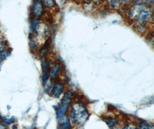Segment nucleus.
<instances>
[{
	"label": "nucleus",
	"mask_w": 154,
	"mask_h": 129,
	"mask_svg": "<svg viewBox=\"0 0 154 129\" xmlns=\"http://www.w3.org/2000/svg\"><path fill=\"white\" fill-rule=\"evenodd\" d=\"M42 82L43 86H45L49 79L50 75L51 68L50 67L49 62L47 60H45L42 65Z\"/></svg>",
	"instance_id": "obj_4"
},
{
	"label": "nucleus",
	"mask_w": 154,
	"mask_h": 129,
	"mask_svg": "<svg viewBox=\"0 0 154 129\" xmlns=\"http://www.w3.org/2000/svg\"><path fill=\"white\" fill-rule=\"evenodd\" d=\"M2 116L1 114V113H0V121H2Z\"/></svg>",
	"instance_id": "obj_18"
},
{
	"label": "nucleus",
	"mask_w": 154,
	"mask_h": 129,
	"mask_svg": "<svg viewBox=\"0 0 154 129\" xmlns=\"http://www.w3.org/2000/svg\"><path fill=\"white\" fill-rule=\"evenodd\" d=\"M15 121H15V118H14V116H12V117H10V118L4 117V118H2V121H1V122L7 126L14 124Z\"/></svg>",
	"instance_id": "obj_11"
},
{
	"label": "nucleus",
	"mask_w": 154,
	"mask_h": 129,
	"mask_svg": "<svg viewBox=\"0 0 154 129\" xmlns=\"http://www.w3.org/2000/svg\"><path fill=\"white\" fill-rule=\"evenodd\" d=\"M44 10L43 2L41 1H35L34 2L32 12L33 15L35 17H39L42 16Z\"/></svg>",
	"instance_id": "obj_5"
},
{
	"label": "nucleus",
	"mask_w": 154,
	"mask_h": 129,
	"mask_svg": "<svg viewBox=\"0 0 154 129\" xmlns=\"http://www.w3.org/2000/svg\"><path fill=\"white\" fill-rule=\"evenodd\" d=\"M43 5H45V6L48 7H51L56 5V2L54 1H44L43 2Z\"/></svg>",
	"instance_id": "obj_14"
},
{
	"label": "nucleus",
	"mask_w": 154,
	"mask_h": 129,
	"mask_svg": "<svg viewBox=\"0 0 154 129\" xmlns=\"http://www.w3.org/2000/svg\"><path fill=\"white\" fill-rule=\"evenodd\" d=\"M61 66L58 64H55L53 67L51 68L50 71V77L51 79H54L56 78L57 75L59 74L60 70H61Z\"/></svg>",
	"instance_id": "obj_9"
},
{
	"label": "nucleus",
	"mask_w": 154,
	"mask_h": 129,
	"mask_svg": "<svg viewBox=\"0 0 154 129\" xmlns=\"http://www.w3.org/2000/svg\"><path fill=\"white\" fill-rule=\"evenodd\" d=\"M50 47V41H49V40H47L45 42V44L39 50V55L41 57H43L46 55L49 50Z\"/></svg>",
	"instance_id": "obj_8"
},
{
	"label": "nucleus",
	"mask_w": 154,
	"mask_h": 129,
	"mask_svg": "<svg viewBox=\"0 0 154 129\" xmlns=\"http://www.w3.org/2000/svg\"><path fill=\"white\" fill-rule=\"evenodd\" d=\"M5 47H6V45L5 43L2 41H0V54L6 50Z\"/></svg>",
	"instance_id": "obj_15"
},
{
	"label": "nucleus",
	"mask_w": 154,
	"mask_h": 129,
	"mask_svg": "<svg viewBox=\"0 0 154 129\" xmlns=\"http://www.w3.org/2000/svg\"><path fill=\"white\" fill-rule=\"evenodd\" d=\"M2 35L0 34V41H2Z\"/></svg>",
	"instance_id": "obj_19"
},
{
	"label": "nucleus",
	"mask_w": 154,
	"mask_h": 129,
	"mask_svg": "<svg viewBox=\"0 0 154 129\" xmlns=\"http://www.w3.org/2000/svg\"><path fill=\"white\" fill-rule=\"evenodd\" d=\"M65 87L63 83L61 82H57L54 84L51 93L54 98H58L63 92Z\"/></svg>",
	"instance_id": "obj_6"
},
{
	"label": "nucleus",
	"mask_w": 154,
	"mask_h": 129,
	"mask_svg": "<svg viewBox=\"0 0 154 129\" xmlns=\"http://www.w3.org/2000/svg\"><path fill=\"white\" fill-rule=\"evenodd\" d=\"M89 113L83 103L74 102L70 110V119L77 126H83L89 118Z\"/></svg>",
	"instance_id": "obj_2"
},
{
	"label": "nucleus",
	"mask_w": 154,
	"mask_h": 129,
	"mask_svg": "<svg viewBox=\"0 0 154 129\" xmlns=\"http://www.w3.org/2000/svg\"><path fill=\"white\" fill-rule=\"evenodd\" d=\"M72 93L70 91H67L63 95L60 106L57 110V118L60 119L65 115L72 101Z\"/></svg>",
	"instance_id": "obj_3"
},
{
	"label": "nucleus",
	"mask_w": 154,
	"mask_h": 129,
	"mask_svg": "<svg viewBox=\"0 0 154 129\" xmlns=\"http://www.w3.org/2000/svg\"><path fill=\"white\" fill-rule=\"evenodd\" d=\"M0 129H8L7 126H5L1 121H0Z\"/></svg>",
	"instance_id": "obj_17"
},
{
	"label": "nucleus",
	"mask_w": 154,
	"mask_h": 129,
	"mask_svg": "<svg viewBox=\"0 0 154 129\" xmlns=\"http://www.w3.org/2000/svg\"><path fill=\"white\" fill-rule=\"evenodd\" d=\"M140 129H154L152 125L145 122L140 123Z\"/></svg>",
	"instance_id": "obj_12"
},
{
	"label": "nucleus",
	"mask_w": 154,
	"mask_h": 129,
	"mask_svg": "<svg viewBox=\"0 0 154 129\" xmlns=\"http://www.w3.org/2000/svg\"><path fill=\"white\" fill-rule=\"evenodd\" d=\"M58 125V129H72L70 118L68 116H64L60 118Z\"/></svg>",
	"instance_id": "obj_7"
},
{
	"label": "nucleus",
	"mask_w": 154,
	"mask_h": 129,
	"mask_svg": "<svg viewBox=\"0 0 154 129\" xmlns=\"http://www.w3.org/2000/svg\"><path fill=\"white\" fill-rule=\"evenodd\" d=\"M105 121L110 128H114L118 124V119L113 117L107 118L105 119Z\"/></svg>",
	"instance_id": "obj_10"
},
{
	"label": "nucleus",
	"mask_w": 154,
	"mask_h": 129,
	"mask_svg": "<svg viewBox=\"0 0 154 129\" xmlns=\"http://www.w3.org/2000/svg\"><path fill=\"white\" fill-rule=\"evenodd\" d=\"M122 129H137V127L132 124H128Z\"/></svg>",
	"instance_id": "obj_16"
},
{
	"label": "nucleus",
	"mask_w": 154,
	"mask_h": 129,
	"mask_svg": "<svg viewBox=\"0 0 154 129\" xmlns=\"http://www.w3.org/2000/svg\"><path fill=\"white\" fill-rule=\"evenodd\" d=\"M152 13L150 9L143 4H136L131 7L128 11V16L135 25L146 27L152 19Z\"/></svg>",
	"instance_id": "obj_1"
},
{
	"label": "nucleus",
	"mask_w": 154,
	"mask_h": 129,
	"mask_svg": "<svg viewBox=\"0 0 154 129\" xmlns=\"http://www.w3.org/2000/svg\"><path fill=\"white\" fill-rule=\"evenodd\" d=\"M9 55V52L8 50H5L0 54V63L5 60Z\"/></svg>",
	"instance_id": "obj_13"
}]
</instances>
